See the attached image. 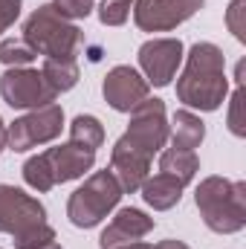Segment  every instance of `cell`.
I'll list each match as a JSON object with an SVG mask.
<instances>
[{
    "mask_svg": "<svg viewBox=\"0 0 246 249\" xmlns=\"http://www.w3.org/2000/svg\"><path fill=\"white\" fill-rule=\"evenodd\" d=\"M226 93H229V78H226L223 50L209 41H197L188 50L185 67L177 78V99L188 110L211 113L223 105Z\"/></svg>",
    "mask_w": 246,
    "mask_h": 249,
    "instance_id": "1",
    "label": "cell"
},
{
    "mask_svg": "<svg viewBox=\"0 0 246 249\" xmlns=\"http://www.w3.org/2000/svg\"><path fill=\"white\" fill-rule=\"evenodd\" d=\"M194 203L200 209L203 223L217 235H235L246 226V183L226 177H206L197 191Z\"/></svg>",
    "mask_w": 246,
    "mask_h": 249,
    "instance_id": "2",
    "label": "cell"
},
{
    "mask_svg": "<svg viewBox=\"0 0 246 249\" xmlns=\"http://www.w3.org/2000/svg\"><path fill=\"white\" fill-rule=\"evenodd\" d=\"M23 38L44 58H75L84 44V32L72 20L58 15L53 3L38 6L23 20Z\"/></svg>",
    "mask_w": 246,
    "mask_h": 249,
    "instance_id": "3",
    "label": "cell"
},
{
    "mask_svg": "<svg viewBox=\"0 0 246 249\" xmlns=\"http://www.w3.org/2000/svg\"><path fill=\"white\" fill-rule=\"evenodd\" d=\"M122 194L124 191L119 188L116 177L110 174V168L93 171L81 186L70 194V200H67V217L78 229H93V226H99L119 206Z\"/></svg>",
    "mask_w": 246,
    "mask_h": 249,
    "instance_id": "4",
    "label": "cell"
},
{
    "mask_svg": "<svg viewBox=\"0 0 246 249\" xmlns=\"http://www.w3.org/2000/svg\"><path fill=\"white\" fill-rule=\"evenodd\" d=\"M168 116H165V102L162 99H145L130 110V122L127 130L119 136V142L133 148L136 154L154 160V154H159L168 142Z\"/></svg>",
    "mask_w": 246,
    "mask_h": 249,
    "instance_id": "5",
    "label": "cell"
},
{
    "mask_svg": "<svg viewBox=\"0 0 246 249\" xmlns=\"http://www.w3.org/2000/svg\"><path fill=\"white\" fill-rule=\"evenodd\" d=\"M64 127V110L61 105H44V107H35L29 110L26 116L15 119V122L6 127V148L12 151H29V148H38V145H47L53 139L61 136Z\"/></svg>",
    "mask_w": 246,
    "mask_h": 249,
    "instance_id": "6",
    "label": "cell"
},
{
    "mask_svg": "<svg viewBox=\"0 0 246 249\" xmlns=\"http://www.w3.org/2000/svg\"><path fill=\"white\" fill-rule=\"evenodd\" d=\"M0 96L15 110H35L55 102V90L44 81L41 70L32 67H9L0 75Z\"/></svg>",
    "mask_w": 246,
    "mask_h": 249,
    "instance_id": "7",
    "label": "cell"
},
{
    "mask_svg": "<svg viewBox=\"0 0 246 249\" xmlns=\"http://www.w3.org/2000/svg\"><path fill=\"white\" fill-rule=\"evenodd\" d=\"M185 58V47L180 38H151L139 47V67L148 84L168 87Z\"/></svg>",
    "mask_w": 246,
    "mask_h": 249,
    "instance_id": "8",
    "label": "cell"
},
{
    "mask_svg": "<svg viewBox=\"0 0 246 249\" xmlns=\"http://www.w3.org/2000/svg\"><path fill=\"white\" fill-rule=\"evenodd\" d=\"M206 0H133V20L142 32H168L194 18Z\"/></svg>",
    "mask_w": 246,
    "mask_h": 249,
    "instance_id": "9",
    "label": "cell"
},
{
    "mask_svg": "<svg viewBox=\"0 0 246 249\" xmlns=\"http://www.w3.org/2000/svg\"><path fill=\"white\" fill-rule=\"evenodd\" d=\"M44 220H47V209L38 197L15 186H0V232L15 238L18 232Z\"/></svg>",
    "mask_w": 246,
    "mask_h": 249,
    "instance_id": "10",
    "label": "cell"
},
{
    "mask_svg": "<svg viewBox=\"0 0 246 249\" xmlns=\"http://www.w3.org/2000/svg\"><path fill=\"white\" fill-rule=\"evenodd\" d=\"M151 93V84L145 81V75L127 64L113 67L107 75H105V84H102V96L105 102L119 110V113H130L139 102H145Z\"/></svg>",
    "mask_w": 246,
    "mask_h": 249,
    "instance_id": "11",
    "label": "cell"
},
{
    "mask_svg": "<svg viewBox=\"0 0 246 249\" xmlns=\"http://www.w3.org/2000/svg\"><path fill=\"white\" fill-rule=\"evenodd\" d=\"M44 154H47V162L53 168L55 186L84 177L96 165V151H90L78 142H64V145H55V148H47Z\"/></svg>",
    "mask_w": 246,
    "mask_h": 249,
    "instance_id": "12",
    "label": "cell"
},
{
    "mask_svg": "<svg viewBox=\"0 0 246 249\" xmlns=\"http://www.w3.org/2000/svg\"><path fill=\"white\" fill-rule=\"evenodd\" d=\"M148 232H154V217H148L145 212L127 206V209H119L116 217L107 223V229L99 238V247L113 249V247H122V244H130V241H142Z\"/></svg>",
    "mask_w": 246,
    "mask_h": 249,
    "instance_id": "13",
    "label": "cell"
},
{
    "mask_svg": "<svg viewBox=\"0 0 246 249\" xmlns=\"http://www.w3.org/2000/svg\"><path fill=\"white\" fill-rule=\"evenodd\" d=\"M148 171H151V160L142 157V154H136L133 148H127V145H122L116 139V145L110 151V174L116 177L119 188L127 191V194L139 191L142 183L148 180Z\"/></svg>",
    "mask_w": 246,
    "mask_h": 249,
    "instance_id": "14",
    "label": "cell"
},
{
    "mask_svg": "<svg viewBox=\"0 0 246 249\" xmlns=\"http://www.w3.org/2000/svg\"><path fill=\"white\" fill-rule=\"evenodd\" d=\"M183 188L174 177H168V174H154V177H148L145 183H142V200L154 209V212H168V209H174L180 200H183Z\"/></svg>",
    "mask_w": 246,
    "mask_h": 249,
    "instance_id": "15",
    "label": "cell"
},
{
    "mask_svg": "<svg viewBox=\"0 0 246 249\" xmlns=\"http://www.w3.org/2000/svg\"><path fill=\"white\" fill-rule=\"evenodd\" d=\"M200 171V160L194 151H185V148H165L159 151V174H168L174 177L180 186H188Z\"/></svg>",
    "mask_w": 246,
    "mask_h": 249,
    "instance_id": "16",
    "label": "cell"
},
{
    "mask_svg": "<svg viewBox=\"0 0 246 249\" xmlns=\"http://www.w3.org/2000/svg\"><path fill=\"white\" fill-rule=\"evenodd\" d=\"M174 130L168 133L171 136V145L174 148H185V151H194V148H200V142L206 139V124L203 119L197 116V113H191L188 107L185 110H177L174 113Z\"/></svg>",
    "mask_w": 246,
    "mask_h": 249,
    "instance_id": "17",
    "label": "cell"
},
{
    "mask_svg": "<svg viewBox=\"0 0 246 249\" xmlns=\"http://www.w3.org/2000/svg\"><path fill=\"white\" fill-rule=\"evenodd\" d=\"M41 75L55 93H67L78 84V64L75 58H44Z\"/></svg>",
    "mask_w": 246,
    "mask_h": 249,
    "instance_id": "18",
    "label": "cell"
},
{
    "mask_svg": "<svg viewBox=\"0 0 246 249\" xmlns=\"http://www.w3.org/2000/svg\"><path fill=\"white\" fill-rule=\"evenodd\" d=\"M70 142H78V145H84L90 151H99L105 145V127H102V122L96 116L81 113L70 124Z\"/></svg>",
    "mask_w": 246,
    "mask_h": 249,
    "instance_id": "19",
    "label": "cell"
},
{
    "mask_svg": "<svg viewBox=\"0 0 246 249\" xmlns=\"http://www.w3.org/2000/svg\"><path fill=\"white\" fill-rule=\"evenodd\" d=\"M23 180L35 191H53L55 188V177H53V168L47 162V154H35L23 162Z\"/></svg>",
    "mask_w": 246,
    "mask_h": 249,
    "instance_id": "20",
    "label": "cell"
},
{
    "mask_svg": "<svg viewBox=\"0 0 246 249\" xmlns=\"http://www.w3.org/2000/svg\"><path fill=\"white\" fill-rule=\"evenodd\" d=\"M35 58H38V53L29 47V41L23 35L0 41V64H6V67H29Z\"/></svg>",
    "mask_w": 246,
    "mask_h": 249,
    "instance_id": "21",
    "label": "cell"
},
{
    "mask_svg": "<svg viewBox=\"0 0 246 249\" xmlns=\"http://www.w3.org/2000/svg\"><path fill=\"white\" fill-rule=\"evenodd\" d=\"M244 61L238 64V87L229 99V116H226V124L235 136H246V113H244Z\"/></svg>",
    "mask_w": 246,
    "mask_h": 249,
    "instance_id": "22",
    "label": "cell"
},
{
    "mask_svg": "<svg viewBox=\"0 0 246 249\" xmlns=\"http://www.w3.org/2000/svg\"><path fill=\"white\" fill-rule=\"evenodd\" d=\"M53 241H55V229L44 220V223H35V226L18 232L15 235V249H41L47 244H53Z\"/></svg>",
    "mask_w": 246,
    "mask_h": 249,
    "instance_id": "23",
    "label": "cell"
},
{
    "mask_svg": "<svg viewBox=\"0 0 246 249\" xmlns=\"http://www.w3.org/2000/svg\"><path fill=\"white\" fill-rule=\"evenodd\" d=\"M130 9H133V0H102L99 3V20L105 26H122L130 18Z\"/></svg>",
    "mask_w": 246,
    "mask_h": 249,
    "instance_id": "24",
    "label": "cell"
},
{
    "mask_svg": "<svg viewBox=\"0 0 246 249\" xmlns=\"http://www.w3.org/2000/svg\"><path fill=\"white\" fill-rule=\"evenodd\" d=\"M226 26L244 44L246 41V0H232L229 3V9H226Z\"/></svg>",
    "mask_w": 246,
    "mask_h": 249,
    "instance_id": "25",
    "label": "cell"
},
{
    "mask_svg": "<svg viewBox=\"0 0 246 249\" xmlns=\"http://www.w3.org/2000/svg\"><path fill=\"white\" fill-rule=\"evenodd\" d=\"M53 6L67 20H81L93 12V0H53Z\"/></svg>",
    "mask_w": 246,
    "mask_h": 249,
    "instance_id": "26",
    "label": "cell"
},
{
    "mask_svg": "<svg viewBox=\"0 0 246 249\" xmlns=\"http://www.w3.org/2000/svg\"><path fill=\"white\" fill-rule=\"evenodd\" d=\"M20 18V0H0V35Z\"/></svg>",
    "mask_w": 246,
    "mask_h": 249,
    "instance_id": "27",
    "label": "cell"
},
{
    "mask_svg": "<svg viewBox=\"0 0 246 249\" xmlns=\"http://www.w3.org/2000/svg\"><path fill=\"white\" fill-rule=\"evenodd\" d=\"M151 249H191L188 244H183V241H174V238H168V241H159V244H154Z\"/></svg>",
    "mask_w": 246,
    "mask_h": 249,
    "instance_id": "28",
    "label": "cell"
},
{
    "mask_svg": "<svg viewBox=\"0 0 246 249\" xmlns=\"http://www.w3.org/2000/svg\"><path fill=\"white\" fill-rule=\"evenodd\" d=\"M113 249H151V244H145V241H130V244H122V247H113Z\"/></svg>",
    "mask_w": 246,
    "mask_h": 249,
    "instance_id": "29",
    "label": "cell"
},
{
    "mask_svg": "<svg viewBox=\"0 0 246 249\" xmlns=\"http://www.w3.org/2000/svg\"><path fill=\"white\" fill-rule=\"evenodd\" d=\"M6 148V124H3V119H0V151Z\"/></svg>",
    "mask_w": 246,
    "mask_h": 249,
    "instance_id": "30",
    "label": "cell"
},
{
    "mask_svg": "<svg viewBox=\"0 0 246 249\" xmlns=\"http://www.w3.org/2000/svg\"><path fill=\"white\" fill-rule=\"evenodd\" d=\"M41 249H61V244H55V241H53V244H47V247H41Z\"/></svg>",
    "mask_w": 246,
    "mask_h": 249,
    "instance_id": "31",
    "label": "cell"
}]
</instances>
